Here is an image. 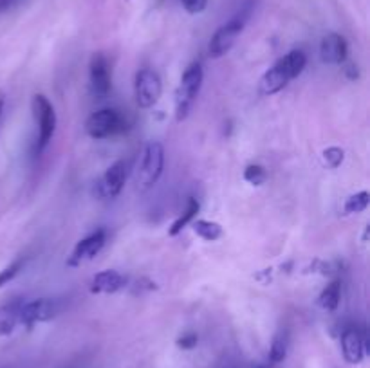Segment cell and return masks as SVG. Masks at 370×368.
Listing matches in <instances>:
<instances>
[{"instance_id": "28", "label": "cell", "mask_w": 370, "mask_h": 368, "mask_svg": "<svg viewBox=\"0 0 370 368\" xmlns=\"http://www.w3.org/2000/svg\"><path fill=\"white\" fill-rule=\"evenodd\" d=\"M2 110H4V94L0 92V118H2Z\"/></svg>"}, {"instance_id": "21", "label": "cell", "mask_w": 370, "mask_h": 368, "mask_svg": "<svg viewBox=\"0 0 370 368\" xmlns=\"http://www.w3.org/2000/svg\"><path fill=\"white\" fill-rule=\"evenodd\" d=\"M24 266H25L24 257H19V259L13 260L10 266H6V268L0 271V287L8 285L11 280H14V277H17V274L24 269Z\"/></svg>"}, {"instance_id": "2", "label": "cell", "mask_w": 370, "mask_h": 368, "mask_svg": "<svg viewBox=\"0 0 370 368\" xmlns=\"http://www.w3.org/2000/svg\"><path fill=\"white\" fill-rule=\"evenodd\" d=\"M203 80H205V71H203V65H201L199 62L190 63V65L186 67V71L183 72L179 87H177L176 92L177 121H183L186 116H188V112H190L192 109V103H194L197 94H199Z\"/></svg>"}, {"instance_id": "10", "label": "cell", "mask_w": 370, "mask_h": 368, "mask_svg": "<svg viewBox=\"0 0 370 368\" xmlns=\"http://www.w3.org/2000/svg\"><path fill=\"white\" fill-rule=\"evenodd\" d=\"M105 242H107V231L105 230H98L94 233H90L89 237H85V239H81L72 249L71 257L67 260V266L69 268H78L83 262L92 260L103 249Z\"/></svg>"}, {"instance_id": "4", "label": "cell", "mask_w": 370, "mask_h": 368, "mask_svg": "<svg viewBox=\"0 0 370 368\" xmlns=\"http://www.w3.org/2000/svg\"><path fill=\"white\" fill-rule=\"evenodd\" d=\"M33 116L39 127V141H37V152L42 153L56 130V112L51 101L43 94L33 96Z\"/></svg>"}, {"instance_id": "12", "label": "cell", "mask_w": 370, "mask_h": 368, "mask_svg": "<svg viewBox=\"0 0 370 368\" xmlns=\"http://www.w3.org/2000/svg\"><path fill=\"white\" fill-rule=\"evenodd\" d=\"M347 54H349V47L342 34L329 33L323 36L322 43H320V58L323 63L327 65H343L347 62Z\"/></svg>"}, {"instance_id": "23", "label": "cell", "mask_w": 370, "mask_h": 368, "mask_svg": "<svg viewBox=\"0 0 370 368\" xmlns=\"http://www.w3.org/2000/svg\"><path fill=\"white\" fill-rule=\"evenodd\" d=\"M343 159H345V152L340 147H329V149L323 150V163L332 170L342 166Z\"/></svg>"}, {"instance_id": "3", "label": "cell", "mask_w": 370, "mask_h": 368, "mask_svg": "<svg viewBox=\"0 0 370 368\" xmlns=\"http://www.w3.org/2000/svg\"><path fill=\"white\" fill-rule=\"evenodd\" d=\"M127 129L123 116L114 109H101L89 116L85 123L87 134L92 139H107L121 134Z\"/></svg>"}, {"instance_id": "7", "label": "cell", "mask_w": 370, "mask_h": 368, "mask_svg": "<svg viewBox=\"0 0 370 368\" xmlns=\"http://www.w3.org/2000/svg\"><path fill=\"white\" fill-rule=\"evenodd\" d=\"M244 22H246L244 17H235V19H232L224 25H220V28L215 31L214 36H212V40H209V56L220 58L226 53H229V49L235 45L237 39L240 36V33H243Z\"/></svg>"}, {"instance_id": "5", "label": "cell", "mask_w": 370, "mask_h": 368, "mask_svg": "<svg viewBox=\"0 0 370 368\" xmlns=\"http://www.w3.org/2000/svg\"><path fill=\"white\" fill-rule=\"evenodd\" d=\"M134 94H136V103L141 109H152L161 100V76L154 69H141L134 80Z\"/></svg>"}, {"instance_id": "24", "label": "cell", "mask_w": 370, "mask_h": 368, "mask_svg": "<svg viewBox=\"0 0 370 368\" xmlns=\"http://www.w3.org/2000/svg\"><path fill=\"white\" fill-rule=\"evenodd\" d=\"M181 6L185 8L186 13L199 14L208 8V0H181Z\"/></svg>"}, {"instance_id": "15", "label": "cell", "mask_w": 370, "mask_h": 368, "mask_svg": "<svg viewBox=\"0 0 370 368\" xmlns=\"http://www.w3.org/2000/svg\"><path fill=\"white\" fill-rule=\"evenodd\" d=\"M340 300H342V283L340 280H334V282L329 283L318 296V307L327 312H334L340 305Z\"/></svg>"}, {"instance_id": "1", "label": "cell", "mask_w": 370, "mask_h": 368, "mask_svg": "<svg viewBox=\"0 0 370 368\" xmlns=\"http://www.w3.org/2000/svg\"><path fill=\"white\" fill-rule=\"evenodd\" d=\"M163 170H165V149L161 143L150 141V143L143 149L139 155L138 166H136V186L138 190L147 191L157 184L161 179Z\"/></svg>"}, {"instance_id": "16", "label": "cell", "mask_w": 370, "mask_h": 368, "mask_svg": "<svg viewBox=\"0 0 370 368\" xmlns=\"http://www.w3.org/2000/svg\"><path fill=\"white\" fill-rule=\"evenodd\" d=\"M199 201L197 199H194V197H190L188 199V202H186V208L185 211L181 213L179 217H177L176 220H174V224L170 226V230H168V235L170 237H177V235L181 233V231L185 230L186 226L192 224L195 220V217H197V213H199Z\"/></svg>"}, {"instance_id": "9", "label": "cell", "mask_w": 370, "mask_h": 368, "mask_svg": "<svg viewBox=\"0 0 370 368\" xmlns=\"http://www.w3.org/2000/svg\"><path fill=\"white\" fill-rule=\"evenodd\" d=\"M89 78H90V89L96 98H105L109 96L112 89V72H110L109 60L101 53L94 54L90 58L89 65Z\"/></svg>"}, {"instance_id": "27", "label": "cell", "mask_w": 370, "mask_h": 368, "mask_svg": "<svg viewBox=\"0 0 370 368\" xmlns=\"http://www.w3.org/2000/svg\"><path fill=\"white\" fill-rule=\"evenodd\" d=\"M14 2H17V0H0V11L10 10V8L14 4Z\"/></svg>"}, {"instance_id": "11", "label": "cell", "mask_w": 370, "mask_h": 368, "mask_svg": "<svg viewBox=\"0 0 370 368\" xmlns=\"http://www.w3.org/2000/svg\"><path fill=\"white\" fill-rule=\"evenodd\" d=\"M342 354L349 365H360L367 356V340L356 327H349L342 334Z\"/></svg>"}, {"instance_id": "25", "label": "cell", "mask_w": 370, "mask_h": 368, "mask_svg": "<svg viewBox=\"0 0 370 368\" xmlns=\"http://www.w3.org/2000/svg\"><path fill=\"white\" fill-rule=\"evenodd\" d=\"M197 343H199V336L195 334V332H186V334H183L179 340H177V347L183 350L195 349Z\"/></svg>"}, {"instance_id": "8", "label": "cell", "mask_w": 370, "mask_h": 368, "mask_svg": "<svg viewBox=\"0 0 370 368\" xmlns=\"http://www.w3.org/2000/svg\"><path fill=\"white\" fill-rule=\"evenodd\" d=\"M125 182H127V163L125 161H116L107 168V172L96 182V195L103 201H112L121 193Z\"/></svg>"}, {"instance_id": "22", "label": "cell", "mask_w": 370, "mask_h": 368, "mask_svg": "<svg viewBox=\"0 0 370 368\" xmlns=\"http://www.w3.org/2000/svg\"><path fill=\"white\" fill-rule=\"evenodd\" d=\"M244 181L253 184V186H260L267 181V172L266 168L260 166V164H249L244 170Z\"/></svg>"}, {"instance_id": "20", "label": "cell", "mask_w": 370, "mask_h": 368, "mask_svg": "<svg viewBox=\"0 0 370 368\" xmlns=\"http://www.w3.org/2000/svg\"><path fill=\"white\" fill-rule=\"evenodd\" d=\"M287 356V336L284 332H278L275 336V340L271 343L269 349V359L273 363H282Z\"/></svg>"}, {"instance_id": "13", "label": "cell", "mask_w": 370, "mask_h": 368, "mask_svg": "<svg viewBox=\"0 0 370 368\" xmlns=\"http://www.w3.org/2000/svg\"><path fill=\"white\" fill-rule=\"evenodd\" d=\"M289 71L284 67V63L278 60V62L269 69V71L264 72V76L260 78V83H258V91L262 96H273L276 92H280L282 89L287 87V83L291 82Z\"/></svg>"}, {"instance_id": "17", "label": "cell", "mask_w": 370, "mask_h": 368, "mask_svg": "<svg viewBox=\"0 0 370 368\" xmlns=\"http://www.w3.org/2000/svg\"><path fill=\"white\" fill-rule=\"evenodd\" d=\"M194 224V231L197 237H201L206 242H215V240L223 239L224 230L223 226L214 222V220H197V222H192Z\"/></svg>"}, {"instance_id": "6", "label": "cell", "mask_w": 370, "mask_h": 368, "mask_svg": "<svg viewBox=\"0 0 370 368\" xmlns=\"http://www.w3.org/2000/svg\"><path fill=\"white\" fill-rule=\"evenodd\" d=\"M62 311L60 301L52 300V298H39V300L28 301L19 309V323L25 327L37 325V323H43V321H51L52 318H56Z\"/></svg>"}, {"instance_id": "29", "label": "cell", "mask_w": 370, "mask_h": 368, "mask_svg": "<svg viewBox=\"0 0 370 368\" xmlns=\"http://www.w3.org/2000/svg\"><path fill=\"white\" fill-rule=\"evenodd\" d=\"M258 368H264V367H258Z\"/></svg>"}, {"instance_id": "26", "label": "cell", "mask_w": 370, "mask_h": 368, "mask_svg": "<svg viewBox=\"0 0 370 368\" xmlns=\"http://www.w3.org/2000/svg\"><path fill=\"white\" fill-rule=\"evenodd\" d=\"M345 65V69H343V72H345V76L351 80V82H354V80H358L360 78V71H358V67L354 65V63H343Z\"/></svg>"}, {"instance_id": "14", "label": "cell", "mask_w": 370, "mask_h": 368, "mask_svg": "<svg viewBox=\"0 0 370 368\" xmlns=\"http://www.w3.org/2000/svg\"><path fill=\"white\" fill-rule=\"evenodd\" d=\"M125 285H127V277L114 269H105L92 278L90 292L92 294H114V292L121 291Z\"/></svg>"}, {"instance_id": "19", "label": "cell", "mask_w": 370, "mask_h": 368, "mask_svg": "<svg viewBox=\"0 0 370 368\" xmlns=\"http://www.w3.org/2000/svg\"><path fill=\"white\" fill-rule=\"evenodd\" d=\"M370 204V195L369 191H358L354 195H351L345 201L343 211L345 215H354V213H363Z\"/></svg>"}, {"instance_id": "18", "label": "cell", "mask_w": 370, "mask_h": 368, "mask_svg": "<svg viewBox=\"0 0 370 368\" xmlns=\"http://www.w3.org/2000/svg\"><path fill=\"white\" fill-rule=\"evenodd\" d=\"M280 62L284 63V67L289 71L291 78L294 80L304 72L305 65H307V56H305L304 51H291L284 58H280Z\"/></svg>"}]
</instances>
